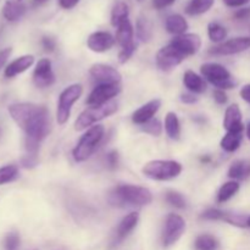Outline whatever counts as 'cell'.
<instances>
[{
  "instance_id": "2",
  "label": "cell",
  "mask_w": 250,
  "mask_h": 250,
  "mask_svg": "<svg viewBox=\"0 0 250 250\" xmlns=\"http://www.w3.org/2000/svg\"><path fill=\"white\" fill-rule=\"evenodd\" d=\"M153 200V194L146 187L134 185H120L111 190L109 202L115 207H144Z\"/></svg>"
},
{
  "instance_id": "41",
  "label": "cell",
  "mask_w": 250,
  "mask_h": 250,
  "mask_svg": "<svg viewBox=\"0 0 250 250\" xmlns=\"http://www.w3.org/2000/svg\"><path fill=\"white\" fill-rule=\"evenodd\" d=\"M106 163L110 168H116L119 165V153L116 150H111L106 154Z\"/></svg>"
},
{
  "instance_id": "4",
  "label": "cell",
  "mask_w": 250,
  "mask_h": 250,
  "mask_svg": "<svg viewBox=\"0 0 250 250\" xmlns=\"http://www.w3.org/2000/svg\"><path fill=\"white\" fill-rule=\"evenodd\" d=\"M142 172L150 180L170 181L181 175L182 165L175 160H153L143 166Z\"/></svg>"
},
{
  "instance_id": "29",
  "label": "cell",
  "mask_w": 250,
  "mask_h": 250,
  "mask_svg": "<svg viewBox=\"0 0 250 250\" xmlns=\"http://www.w3.org/2000/svg\"><path fill=\"white\" fill-rule=\"evenodd\" d=\"M239 188H241V186L237 181H229V182L224 183L219 189V193H217V202H229L231 198H233L239 192Z\"/></svg>"
},
{
  "instance_id": "6",
  "label": "cell",
  "mask_w": 250,
  "mask_h": 250,
  "mask_svg": "<svg viewBox=\"0 0 250 250\" xmlns=\"http://www.w3.org/2000/svg\"><path fill=\"white\" fill-rule=\"evenodd\" d=\"M200 72L217 89H232V88H234L237 85V82L232 78L229 71L225 66L220 65V63H204L200 67Z\"/></svg>"
},
{
  "instance_id": "15",
  "label": "cell",
  "mask_w": 250,
  "mask_h": 250,
  "mask_svg": "<svg viewBox=\"0 0 250 250\" xmlns=\"http://www.w3.org/2000/svg\"><path fill=\"white\" fill-rule=\"evenodd\" d=\"M115 38L105 31H98L90 34L87 39V46L94 53H105L114 46Z\"/></svg>"
},
{
  "instance_id": "52",
  "label": "cell",
  "mask_w": 250,
  "mask_h": 250,
  "mask_svg": "<svg viewBox=\"0 0 250 250\" xmlns=\"http://www.w3.org/2000/svg\"><path fill=\"white\" fill-rule=\"evenodd\" d=\"M247 136H248V138L250 141V122L248 124V126H247Z\"/></svg>"
},
{
  "instance_id": "37",
  "label": "cell",
  "mask_w": 250,
  "mask_h": 250,
  "mask_svg": "<svg viewBox=\"0 0 250 250\" xmlns=\"http://www.w3.org/2000/svg\"><path fill=\"white\" fill-rule=\"evenodd\" d=\"M226 215V211H222L219 209H208L200 216V219L208 220V221H224V217Z\"/></svg>"
},
{
  "instance_id": "14",
  "label": "cell",
  "mask_w": 250,
  "mask_h": 250,
  "mask_svg": "<svg viewBox=\"0 0 250 250\" xmlns=\"http://www.w3.org/2000/svg\"><path fill=\"white\" fill-rule=\"evenodd\" d=\"M33 82L38 88H48L55 83V75L49 59H42L33 71Z\"/></svg>"
},
{
  "instance_id": "45",
  "label": "cell",
  "mask_w": 250,
  "mask_h": 250,
  "mask_svg": "<svg viewBox=\"0 0 250 250\" xmlns=\"http://www.w3.org/2000/svg\"><path fill=\"white\" fill-rule=\"evenodd\" d=\"M176 0H153V5L155 9L161 10V9H165V7L170 6L175 2Z\"/></svg>"
},
{
  "instance_id": "33",
  "label": "cell",
  "mask_w": 250,
  "mask_h": 250,
  "mask_svg": "<svg viewBox=\"0 0 250 250\" xmlns=\"http://www.w3.org/2000/svg\"><path fill=\"white\" fill-rule=\"evenodd\" d=\"M19 177V167L16 165H7L0 168V186L15 181Z\"/></svg>"
},
{
  "instance_id": "23",
  "label": "cell",
  "mask_w": 250,
  "mask_h": 250,
  "mask_svg": "<svg viewBox=\"0 0 250 250\" xmlns=\"http://www.w3.org/2000/svg\"><path fill=\"white\" fill-rule=\"evenodd\" d=\"M133 26H132L129 20H126V21H124L119 27H117L116 42L121 45V48L128 46L129 44L133 43Z\"/></svg>"
},
{
  "instance_id": "31",
  "label": "cell",
  "mask_w": 250,
  "mask_h": 250,
  "mask_svg": "<svg viewBox=\"0 0 250 250\" xmlns=\"http://www.w3.org/2000/svg\"><path fill=\"white\" fill-rule=\"evenodd\" d=\"M136 27L137 37L139 38V41L144 42V43L150 41L151 36H153V31H151V24L148 20L144 19V17H139Z\"/></svg>"
},
{
  "instance_id": "3",
  "label": "cell",
  "mask_w": 250,
  "mask_h": 250,
  "mask_svg": "<svg viewBox=\"0 0 250 250\" xmlns=\"http://www.w3.org/2000/svg\"><path fill=\"white\" fill-rule=\"evenodd\" d=\"M104 133L105 128L102 125H95V126L89 127L87 132L81 137L77 146L73 149L72 156L75 161L83 163V161L88 160L99 146L100 142L103 141V137H104Z\"/></svg>"
},
{
  "instance_id": "9",
  "label": "cell",
  "mask_w": 250,
  "mask_h": 250,
  "mask_svg": "<svg viewBox=\"0 0 250 250\" xmlns=\"http://www.w3.org/2000/svg\"><path fill=\"white\" fill-rule=\"evenodd\" d=\"M120 84H98L88 95L85 103L88 106H100L111 102L116 95L120 94Z\"/></svg>"
},
{
  "instance_id": "38",
  "label": "cell",
  "mask_w": 250,
  "mask_h": 250,
  "mask_svg": "<svg viewBox=\"0 0 250 250\" xmlns=\"http://www.w3.org/2000/svg\"><path fill=\"white\" fill-rule=\"evenodd\" d=\"M136 49H137V45L134 43L129 44L128 46H125V48H122L121 51H120V54H119V62L126 63L127 61L132 58V55L134 54Z\"/></svg>"
},
{
  "instance_id": "44",
  "label": "cell",
  "mask_w": 250,
  "mask_h": 250,
  "mask_svg": "<svg viewBox=\"0 0 250 250\" xmlns=\"http://www.w3.org/2000/svg\"><path fill=\"white\" fill-rule=\"evenodd\" d=\"M180 99L185 104H194V103L199 100V98L195 97V94H193V93H185V94L181 95Z\"/></svg>"
},
{
  "instance_id": "18",
  "label": "cell",
  "mask_w": 250,
  "mask_h": 250,
  "mask_svg": "<svg viewBox=\"0 0 250 250\" xmlns=\"http://www.w3.org/2000/svg\"><path fill=\"white\" fill-rule=\"evenodd\" d=\"M34 63V56L33 55H23L20 56L19 59L12 61L11 63L7 65V67L5 68L4 75L5 77L12 78L16 77L20 73L24 72V71L28 70L32 65Z\"/></svg>"
},
{
  "instance_id": "55",
  "label": "cell",
  "mask_w": 250,
  "mask_h": 250,
  "mask_svg": "<svg viewBox=\"0 0 250 250\" xmlns=\"http://www.w3.org/2000/svg\"><path fill=\"white\" fill-rule=\"evenodd\" d=\"M17 1H21V0H17Z\"/></svg>"
},
{
  "instance_id": "12",
  "label": "cell",
  "mask_w": 250,
  "mask_h": 250,
  "mask_svg": "<svg viewBox=\"0 0 250 250\" xmlns=\"http://www.w3.org/2000/svg\"><path fill=\"white\" fill-rule=\"evenodd\" d=\"M250 48V37H237V38L229 39L224 42L220 45L215 46L209 51L212 55L227 56L234 55V54L243 53Z\"/></svg>"
},
{
  "instance_id": "16",
  "label": "cell",
  "mask_w": 250,
  "mask_h": 250,
  "mask_svg": "<svg viewBox=\"0 0 250 250\" xmlns=\"http://www.w3.org/2000/svg\"><path fill=\"white\" fill-rule=\"evenodd\" d=\"M161 106V100L160 99H153L150 102H148L146 104L142 105L139 109H137L136 111L132 115V121L136 125H146V122H149L150 120L154 119V116L156 115V112L159 111Z\"/></svg>"
},
{
  "instance_id": "19",
  "label": "cell",
  "mask_w": 250,
  "mask_h": 250,
  "mask_svg": "<svg viewBox=\"0 0 250 250\" xmlns=\"http://www.w3.org/2000/svg\"><path fill=\"white\" fill-rule=\"evenodd\" d=\"M183 84L193 94H202L207 90V83L202 76L195 73L194 71H186L183 75Z\"/></svg>"
},
{
  "instance_id": "27",
  "label": "cell",
  "mask_w": 250,
  "mask_h": 250,
  "mask_svg": "<svg viewBox=\"0 0 250 250\" xmlns=\"http://www.w3.org/2000/svg\"><path fill=\"white\" fill-rule=\"evenodd\" d=\"M215 0H190L186 7V12L190 16H198L209 11Z\"/></svg>"
},
{
  "instance_id": "42",
  "label": "cell",
  "mask_w": 250,
  "mask_h": 250,
  "mask_svg": "<svg viewBox=\"0 0 250 250\" xmlns=\"http://www.w3.org/2000/svg\"><path fill=\"white\" fill-rule=\"evenodd\" d=\"M21 164L23 167L33 168V167H36L37 164H38V159H37V155H28V154H27L26 156H23V158H22Z\"/></svg>"
},
{
  "instance_id": "17",
  "label": "cell",
  "mask_w": 250,
  "mask_h": 250,
  "mask_svg": "<svg viewBox=\"0 0 250 250\" xmlns=\"http://www.w3.org/2000/svg\"><path fill=\"white\" fill-rule=\"evenodd\" d=\"M224 128L227 132H243V116H242L241 107L237 104L229 105L225 112Z\"/></svg>"
},
{
  "instance_id": "40",
  "label": "cell",
  "mask_w": 250,
  "mask_h": 250,
  "mask_svg": "<svg viewBox=\"0 0 250 250\" xmlns=\"http://www.w3.org/2000/svg\"><path fill=\"white\" fill-rule=\"evenodd\" d=\"M42 46L44 48V50L48 51V53H51V51L55 50L56 48V41L51 37L45 36L42 38Z\"/></svg>"
},
{
  "instance_id": "7",
  "label": "cell",
  "mask_w": 250,
  "mask_h": 250,
  "mask_svg": "<svg viewBox=\"0 0 250 250\" xmlns=\"http://www.w3.org/2000/svg\"><path fill=\"white\" fill-rule=\"evenodd\" d=\"M83 87L78 83L68 85L67 88L61 92L59 97L58 111H56V120L59 125H65L71 116L72 105L82 97Z\"/></svg>"
},
{
  "instance_id": "10",
  "label": "cell",
  "mask_w": 250,
  "mask_h": 250,
  "mask_svg": "<svg viewBox=\"0 0 250 250\" xmlns=\"http://www.w3.org/2000/svg\"><path fill=\"white\" fill-rule=\"evenodd\" d=\"M170 45L180 51L185 58H188L199 51L200 46H202V39L198 34L185 33L182 36L175 37L170 42Z\"/></svg>"
},
{
  "instance_id": "39",
  "label": "cell",
  "mask_w": 250,
  "mask_h": 250,
  "mask_svg": "<svg viewBox=\"0 0 250 250\" xmlns=\"http://www.w3.org/2000/svg\"><path fill=\"white\" fill-rule=\"evenodd\" d=\"M4 244L6 250H16L20 246V236L16 232H11L6 236Z\"/></svg>"
},
{
  "instance_id": "47",
  "label": "cell",
  "mask_w": 250,
  "mask_h": 250,
  "mask_svg": "<svg viewBox=\"0 0 250 250\" xmlns=\"http://www.w3.org/2000/svg\"><path fill=\"white\" fill-rule=\"evenodd\" d=\"M78 2H80V0H59V5L65 10L73 9Z\"/></svg>"
},
{
  "instance_id": "49",
  "label": "cell",
  "mask_w": 250,
  "mask_h": 250,
  "mask_svg": "<svg viewBox=\"0 0 250 250\" xmlns=\"http://www.w3.org/2000/svg\"><path fill=\"white\" fill-rule=\"evenodd\" d=\"M224 4L229 7H239L246 5L249 0H222Z\"/></svg>"
},
{
  "instance_id": "25",
  "label": "cell",
  "mask_w": 250,
  "mask_h": 250,
  "mask_svg": "<svg viewBox=\"0 0 250 250\" xmlns=\"http://www.w3.org/2000/svg\"><path fill=\"white\" fill-rule=\"evenodd\" d=\"M243 141V132H227L220 142V146L227 153H233L241 146Z\"/></svg>"
},
{
  "instance_id": "32",
  "label": "cell",
  "mask_w": 250,
  "mask_h": 250,
  "mask_svg": "<svg viewBox=\"0 0 250 250\" xmlns=\"http://www.w3.org/2000/svg\"><path fill=\"white\" fill-rule=\"evenodd\" d=\"M208 36L214 43H221L227 37V29L217 22H211L208 26Z\"/></svg>"
},
{
  "instance_id": "53",
  "label": "cell",
  "mask_w": 250,
  "mask_h": 250,
  "mask_svg": "<svg viewBox=\"0 0 250 250\" xmlns=\"http://www.w3.org/2000/svg\"><path fill=\"white\" fill-rule=\"evenodd\" d=\"M247 227H250V216H248V221H247Z\"/></svg>"
},
{
  "instance_id": "11",
  "label": "cell",
  "mask_w": 250,
  "mask_h": 250,
  "mask_svg": "<svg viewBox=\"0 0 250 250\" xmlns=\"http://www.w3.org/2000/svg\"><path fill=\"white\" fill-rule=\"evenodd\" d=\"M89 75L99 84H120L121 82V73L106 63H94L89 68Z\"/></svg>"
},
{
  "instance_id": "48",
  "label": "cell",
  "mask_w": 250,
  "mask_h": 250,
  "mask_svg": "<svg viewBox=\"0 0 250 250\" xmlns=\"http://www.w3.org/2000/svg\"><path fill=\"white\" fill-rule=\"evenodd\" d=\"M250 17V7H244V9L238 10L234 14V19L237 20H247Z\"/></svg>"
},
{
  "instance_id": "34",
  "label": "cell",
  "mask_w": 250,
  "mask_h": 250,
  "mask_svg": "<svg viewBox=\"0 0 250 250\" xmlns=\"http://www.w3.org/2000/svg\"><path fill=\"white\" fill-rule=\"evenodd\" d=\"M165 198L168 204L177 208V209H185L187 207V202H186L185 197L181 193L176 192V190H167Z\"/></svg>"
},
{
  "instance_id": "22",
  "label": "cell",
  "mask_w": 250,
  "mask_h": 250,
  "mask_svg": "<svg viewBox=\"0 0 250 250\" xmlns=\"http://www.w3.org/2000/svg\"><path fill=\"white\" fill-rule=\"evenodd\" d=\"M165 27L167 29V32L170 33L176 34V36H182L187 32L188 29V22L182 15L173 14L166 19L165 21Z\"/></svg>"
},
{
  "instance_id": "20",
  "label": "cell",
  "mask_w": 250,
  "mask_h": 250,
  "mask_svg": "<svg viewBox=\"0 0 250 250\" xmlns=\"http://www.w3.org/2000/svg\"><path fill=\"white\" fill-rule=\"evenodd\" d=\"M26 14V6L17 0H7L2 7V16L9 22H16Z\"/></svg>"
},
{
  "instance_id": "26",
  "label": "cell",
  "mask_w": 250,
  "mask_h": 250,
  "mask_svg": "<svg viewBox=\"0 0 250 250\" xmlns=\"http://www.w3.org/2000/svg\"><path fill=\"white\" fill-rule=\"evenodd\" d=\"M165 131L167 136L173 141H177L181 137V124L175 112H167L165 117Z\"/></svg>"
},
{
  "instance_id": "21",
  "label": "cell",
  "mask_w": 250,
  "mask_h": 250,
  "mask_svg": "<svg viewBox=\"0 0 250 250\" xmlns=\"http://www.w3.org/2000/svg\"><path fill=\"white\" fill-rule=\"evenodd\" d=\"M139 221V214L138 212H129L128 215L124 217L121 220V222L117 226V231H116V236H117V241H122V239L126 238L132 231L137 227Z\"/></svg>"
},
{
  "instance_id": "46",
  "label": "cell",
  "mask_w": 250,
  "mask_h": 250,
  "mask_svg": "<svg viewBox=\"0 0 250 250\" xmlns=\"http://www.w3.org/2000/svg\"><path fill=\"white\" fill-rule=\"evenodd\" d=\"M11 48H6V49H2V50H0V70H1L2 66L6 63L7 59L10 58V55H11Z\"/></svg>"
},
{
  "instance_id": "50",
  "label": "cell",
  "mask_w": 250,
  "mask_h": 250,
  "mask_svg": "<svg viewBox=\"0 0 250 250\" xmlns=\"http://www.w3.org/2000/svg\"><path fill=\"white\" fill-rule=\"evenodd\" d=\"M239 94H241L242 99H243L246 103H248V104L250 105V83L249 84H246L242 87Z\"/></svg>"
},
{
  "instance_id": "13",
  "label": "cell",
  "mask_w": 250,
  "mask_h": 250,
  "mask_svg": "<svg viewBox=\"0 0 250 250\" xmlns=\"http://www.w3.org/2000/svg\"><path fill=\"white\" fill-rule=\"evenodd\" d=\"M185 56L180 53L178 50H176L172 45H166L164 48H161L160 50L156 54V65L160 70L163 71H170L172 68H175L176 66L180 65L183 60H185Z\"/></svg>"
},
{
  "instance_id": "5",
  "label": "cell",
  "mask_w": 250,
  "mask_h": 250,
  "mask_svg": "<svg viewBox=\"0 0 250 250\" xmlns=\"http://www.w3.org/2000/svg\"><path fill=\"white\" fill-rule=\"evenodd\" d=\"M117 111V103L110 102L100 106H89L77 117L75 122L76 131H83L88 127H92L97 122L111 116Z\"/></svg>"
},
{
  "instance_id": "54",
  "label": "cell",
  "mask_w": 250,
  "mask_h": 250,
  "mask_svg": "<svg viewBox=\"0 0 250 250\" xmlns=\"http://www.w3.org/2000/svg\"><path fill=\"white\" fill-rule=\"evenodd\" d=\"M138 1H139V2H142V1H143V0H138Z\"/></svg>"
},
{
  "instance_id": "36",
  "label": "cell",
  "mask_w": 250,
  "mask_h": 250,
  "mask_svg": "<svg viewBox=\"0 0 250 250\" xmlns=\"http://www.w3.org/2000/svg\"><path fill=\"white\" fill-rule=\"evenodd\" d=\"M224 221H226L227 224L233 225V226H237V227H247L248 216H246V215L226 212V215H225V217H224Z\"/></svg>"
},
{
  "instance_id": "24",
  "label": "cell",
  "mask_w": 250,
  "mask_h": 250,
  "mask_svg": "<svg viewBox=\"0 0 250 250\" xmlns=\"http://www.w3.org/2000/svg\"><path fill=\"white\" fill-rule=\"evenodd\" d=\"M229 177L232 180H246V178L250 177V161H233L229 168Z\"/></svg>"
},
{
  "instance_id": "35",
  "label": "cell",
  "mask_w": 250,
  "mask_h": 250,
  "mask_svg": "<svg viewBox=\"0 0 250 250\" xmlns=\"http://www.w3.org/2000/svg\"><path fill=\"white\" fill-rule=\"evenodd\" d=\"M142 131L146 132V133L150 134V136L159 137L163 133V126H161V122L159 120L153 119L149 122H146V125H143L142 127Z\"/></svg>"
},
{
  "instance_id": "43",
  "label": "cell",
  "mask_w": 250,
  "mask_h": 250,
  "mask_svg": "<svg viewBox=\"0 0 250 250\" xmlns=\"http://www.w3.org/2000/svg\"><path fill=\"white\" fill-rule=\"evenodd\" d=\"M214 100L217 103V104L224 105V104H226L227 100H229V97H227V94L225 93V90L216 89L214 92Z\"/></svg>"
},
{
  "instance_id": "8",
  "label": "cell",
  "mask_w": 250,
  "mask_h": 250,
  "mask_svg": "<svg viewBox=\"0 0 250 250\" xmlns=\"http://www.w3.org/2000/svg\"><path fill=\"white\" fill-rule=\"evenodd\" d=\"M186 231V221L177 214H170L166 217L163 231V246L165 248L173 246L180 241Z\"/></svg>"
},
{
  "instance_id": "28",
  "label": "cell",
  "mask_w": 250,
  "mask_h": 250,
  "mask_svg": "<svg viewBox=\"0 0 250 250\" xmlns=\"http://www.w3.org/2000/svg\"><path fill=\"white\" fill-rule=\"evenodd\" d=\"M129 9L128 5L125 1H119L115 4L111 10V24L114 27H119L124 21L128 20Z\"/></svg>"
},
{
  "instance_id": "1",
  "label": "cell",
  "mask_w": 250,
  "mask_h": 250,
  "mask_svg": "<svg viewBox=\"0 0 250 250\" xmlns=\"http://www.w3.org/2000/svg\"><path fill=\"white\" fill-rule=\"evenodd\" d=\"M9 114L17 126L26 133V138L41 143L50 132V115L43 105L17 103L10 105Z\"/></svg>"
},
{
  "instance_id": "30",
  "label": "cell",
  "mask_w": 250,
  "mask_h": 250,
  "mask_svg": "<svg viewBox=\"0 0 250 250\" xmlns=\"http://www.w3.org/2000/svg\"><path fill=\"white\" fill-rule=\"evenodd\" d=\"M194 247L197 250H217L220 243L211 234H200L195 239Z\"/></svg>"
},
{
  "instance_id": "51",
  "label": "cell",
  "mask_w": 250,
  "mask_h": 250,
  "mask_svg": "<svg viewBox=\"0 0 250 250\" xmlns=\"http://www.w3.org/2000/svg\"><path fill=\"white\" fill-rule=\"evenodd\" d=\"M49 0H33V2L36 5H44L45 2H48Z\"/></svg>"
}]
</instances>
